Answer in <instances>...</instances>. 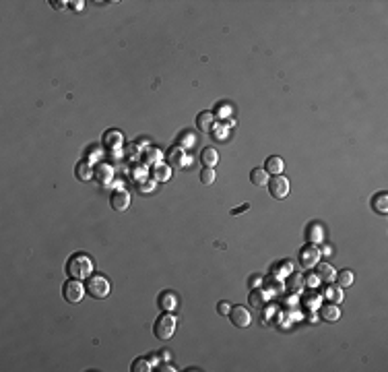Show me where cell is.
Segmentation results:
<instances>
[{
    "label": "cell",
    "mask_w": 388,
    "mask_h": 372,
    "mask_svg": "<svg viewBox=\"0 0 388 372\" xmlns=\"http://www.w3.org/2000/svg\"><path fill=\"white\" fill-rule=\"evenodd\" d=\"M334 281H337V285L339 288H351L353 285V273L349 271V269H343V271H339V273H334Z\"/></svg>",
    "instance_id": "23"
},
{
    "label": "cell",
    "mask_w": 388,
    "mask_h": 372,
    "mask_svg": "<svg viewBox=\"0 0 388 372\" xmlns=\"http://www.w3.org/2000/svg\"><path fill=\"white\" fill-rule=\"evenodd\" d=\"M201 161H203L204 168H215V166H217V161H219V155H217V151H215L213 147H204L203 153H201Z\"/></svg>",
    "instance_id": "16"
},
{
    "label": "cell",
    "mask_w": 388,
    "mask_h": 372,
    "mask_svg": "<svg viewBox=\"0 0 388 372\" xmlns=\"http://www.w3.org/2000/svg\"><path fill=\"white\" fill-rule=\"evenodd\" d=\"M188 145H194V137H192V133H182V137H180V147H188Z\"/></svg>",
    "instance_id": "28"
},
{
    "label": "cell",
    "mask_w": 388,
    "mask_h": 372,
    "mask_svg": "<svg viewBox=\"0 0 388 372\" xmlns=\"http://www.w3.org/2000/svg\"><path fill=\"white\" fill-rule=\"evenodd\" d=\"M318 261H320V248H318L316 244H312V242H308L297 255L299 267L301 269H314V267L318 265Z\"/></svg>",
    "instance_id": "4"
},
{
    "label": "cell",
    "mask_w": 388,
    "mask_h": 372,
    "mask_svg": "<svg viewBox=\"0 0 388 372\" xmlns=\"http://www.w3.org/2000/svg\"><path fill=\"white\" fill-rule=\"evenodd\" d=\"M52 6H54V8H64L66 2H58V0H52Z\"/></svg>",
    "instance_id": "34"
},
{
    "label": "cell",
    "mask_w": 388,
    "mask_h": 372,
    "mask_svg": "<svg viewBox=\"0 0 388 372\" xmlns=\"http://www.w3.org/2000/svg\"><path fill=\"white\" fill-rule=\"evenodd\" d=\"M248 283L252 285V290H254V288H260V283H262V277H260V275H252V277L248 279Z\"/></svg>",
    "instance_id": "30"
},
{
    "label": "cell",
    "mask_w": 388,
    "mask_h": 372,
    "mask_svg": "<svg viewBox=\"0 0 388 372\" xmlns=\"http://www.w3.org/2000/svg\"><path fill=\"white\" fill-rule=\"evenodd\" d=\"M201 182L204 186H211L215 182V170L213 168H203L201 170Z\"/></svg>",
    "instance_id": "26"
},
{
    "label": "cell",
    "mask_w": 388,
    "mask_h": 372,
    "mask_svg": "<svg viewBox=\"0 0 388 372\" xmlns=\"http://www.w3.org/2000/svg\"><path fill=\"white\" fill-rule=\"evenodd\" d=\"M157 304L161 310H166V313H171L176 306H178V296L174 292H161L159 298H157Z\"/></svg>",
    "instance_id": "10"
},
{
    "label": "cell",
    "mask_w": 388,
    "mask_h": 372,
    "mask_svg": "<svg viewBox=\"0 0 388 372\" xmlns=\"http://www.w3.org/2000/svg\"><path fill=\"white\" fill-rule=\"evenodd\" d=\"M66 271L73 279H85V277H91V271H93V263L89 256H85L81 253L73 255L66 263Z\"/></svg>",
    "instance_id": "1"
},
{
    "label": "cell",
    "mask_w": 388,
    "mask_h": 372,
    "mask_svg": "<svg viewBox=\"0 0 388 372\" xmlns=\"http://www.w3.org/2000/svg\"><path fill=\"white\" fill-rule=\"evenodd\" d=\"M171 176V170L167 163H155L153 166V180L155 182H166V180H169Z\"/></svg>",
    "instance_id": "18"
},
{
    "label": "cell",
    "mask_w": 388,
    "mask_h": 372,
    "mask_svg": "<svg viewBox=\"0 0 388 372\" xmlns=\"http://www.w3.org/2000/svg\"><path fill=\"white\" fill-rule=\"evenodd\" d=\"M62 296L68 304H79L85 296V285L81 283V279H68L62 283Z\"/></svg>",
    "instance_id": "5"
},
{
    "label": "cell",
    "mask_w": 388,
    "mask_h": 372,
    "mask_svg": "<svg viewBox=\"0 0 388 372\" xmlns=\"http://www.w3.org/2000/svg\"><path fill=\"white\" fill-rule=\"evenodd\" d=\"M157 370H163V372H171V370H174V368H171L169 364H163V366L159 364V368H157Z\"/></svg>",
    "instance_id": "35"
},
{
    "label": "cell",
    "mask_w": 388,
    "mask_h": 372,
    "mask_svg": "<svg viewBox=\"0 0 388 372\" xmlns=\"http://www.w3.org/2000/svg\"><path fill=\"white\" fill-rule=\"evenodd\" d=\"M248 302H250V306H252V308H258V310H260V308L264 306V302H266V294H264V290L254 288L252 292H250Z\"/></svg>",
    "instance_id": "19"
},
{
    "label": "cell",
    "mask_w": 388,
    "mask_h": 372,
    "mask_svg": "<svg viewBox=\"0 0 388 372\" xmlns=\"http://www.w3.org/2000/svg\"><path fill=\"white\" fill-rule=\"evenodd\" d=\"M167 161H169V166H182L184 163V149L182 147H171V149L167 151Z\"/></svg>",
    "instance_id": "22"
},
{
    "label": "cell",
    "mask_w": 388,
    "mask_h": 372,
    "mask_svg": "<svg viewBox=\"0 0 388 372\" xmlns=\"http://www.w3.org/2000/svg\"><path fill=\"white\" fill-rule=\"evenodd\" d=\"M74 174L79 180H83V182H89V180H93V176H95V168H93L89 161H79L76 163Z\"/></svg>",
    "instance_id": "12"
},
{
    "label": "cell",
    "mask_w": 388,
    "mask_h": 372,
    "mask_svg": "<svg viewBox=\"0 0 388 372\" xmlns=\"http://www.w3.org/2000/svg\"><path fill=\"white\" fill-rule=\"evenodd\" d=\"M334 273H337V271H334L329 263H318V265H316V273H314V275H316V279H318V281H322V283H331V281H334Z\"/></svg>",
    "instance_id": "11"
},
{
    "label": "cell",
    "mask_w": 388,
    "mask_h": 372,
    "mask_svg": "<svg viewBox=\"0 0 388 372\" xmlns=\"http://www.w3.org/2000/svg\"><path fill=\"white\" fill-rule=\"evenodd\" d=\"M155 159H157V151H149V155L145 157V161H147V163H153Z\"/></svg>",
    "instance_id": "33"
},
{
    "label": "cell",
    "mask_w": 388,
    "mask_h": 372,
    "mask_svg": "<svg viewBox=\"0 0 388 372\" xmlns=\"http://www.w3.org/2000/svg\"><path fill=\"white\" fill-rule=\"evenodd\" d=\"M320 316H322V321H326V323H337L341 318L339 304H324L320 308Z\"/></svg>",
    "instance_id": "13"
},
{
    "label": "cell",
    "mask_w": 388,
    "mask_h": 372,
    "mask_svg": "<svg viewBox=\"0 0 388 372\" xmlns=\"http://www.w3.org/2000/svg\"><path fill=\"white\" fill-rule=\"evenodd\" d=\"M73 8H74V11H81V8H83V2H73Z\"/></svg>",
    "instance_id": "37"
},
{
    "label": "cell",
    "mask_w": 388,
    "mask_h": 372,
    "mask_svg": "<svg viewBox=\"0 0 388 372\" xmlns=\"http://www.w3.org/2000/svg\"><path fill=\"white\" fill-rule=\"evenodd\" d=\"M196 126H198V131L201 133H211L213 131V126H215V114L213 112H201V114L196 116Z\"/></svg>",
    "instance_id": "9"
},
{
    "label": "cell",
    "mask_w": 388,
    "mask_h": 372,
    "mask_svg": "<svg viewBox=\"0 0 388 372\" xmlns=\"http://www.w3.org/2000/svg\"><path fill=\"white\" fill-rule=\"evenodd\" d=\"M306 238H308V242H312V244L320 242L324 238V232H322L320 223H310V226L306 228Z\"/></svg>",
    "instance_id": "21"
},
{
    "label": "cell",
    "mask_w": 388,
    "mask_h": 372,
    "mask_svg": "<svg viewBox=\"0 0 388 372\" xmlns=\"http://www.w3.org/2000/svg\"><path fill=\"white\" fill-rule=\"evenodd\" d=\"M176 327H178L176 316L169 314V313H166V314H161L157 321H155L153 333H155V337H157V339H171V337H174V333H176Z\"/></svg>",
    "instance_id": "2"
},
{
    "label": "cell",
    "mask_w": 388,
    "mask_h": 372,
    "mask_svg": "<svg viewBox=\"0 0 388 372\" xmlns=\"http://www.w3.org/2000/svg\"><path fill=\"white\" fill-rule=\"evenodd\" d=\"M264 170H266V174L277 176V174H283L285 163H283V159L277 157V155H271V157H266V161H264Z\"/></svg>",
    "instance_id": "14"
},
{
    "label": "cell",
    "mask_w": 388,
    "mask_h": 372,
    "mask_svg": "<svg viewBox=\"0 0 388 372\" xmlns=\"http://www.w3.org/2000/svg\"><path fill=\"white\" fill-rule=\"evenodd\" d=\"M85 290H87V294L91 298L103 300V298L110 296L111 285H110V281L106 277H103V275H91V277L87 279V283H85Z\"/></svg>",
    "instance_id": "3"
},
{
    "label": "cell",
    "mask_w": 388,
    "mask_h": 372,
    "mask_svg": "<svg viewBox=\"0 0 388 372\" xmlns=\"http://www.w3.org/2000/svg\"><path fill=\"white\" fill-rule=\"evenodd\" d=\"M103 143H106L108 147H120V145H122V133L108 131L106 135H103Z\"/></svg>",
    "instance_id": "24"
},
{
    "label": "cell",
    "mask_w": 388,
    "mask_h": 372,
    "mask_svg": "<svg viewBox=\"0 0 388 372\" xmlns=\"http://www.w3.org/2000/svg\"><path fill=\"white\" fill-rule=\"evenodd\" d=\"M229 310H231V304H229L227 300H221L219 304H217V313H219L221 316H227V314H229Z\"/></svg>",
    "instance_id": "29"
},
{
    "label": "cell",
    "mask_w": 388,
    "mask_h": 372,
    "mask_svg": "<svg viewBox=\"0 0 388 372\" xmlns=\"http://www.w3.org/2000/svg\"><path fill=\"white\" fill-rule=\"evenodd\" d=\"M95 178L99 184H110L111 178H114V172H111V168L108 166V163H99V166L95 168Z\"/></svg>",
    "instance_id": "17"
},
{
    "label": "cell",
    "mask_w": 388,
    "mask_h": 372,
    "mask_svg": "<svg viewBox=\"0 0 388 372\" xmlns=\"http://www.w3.org/2000/svg\"><path fill=\"white\" fill-rule=\"evenodd\" d=\"M266 186H269V193H271L273 198H285L289 195V180L283 174L269 178V184Z\"/></svg>",
    "instance_id": "6"
},
{
    "label": "cell",
    "mask_w": 388,
    "mask_h": 372,
    "mask_svg": "<svg viewBox=\"0 0 388 372\" xmlns=\"http://www.w3.org/2000/svg\"><path fill=\"white\" fill-rule=\"evenodd\" d=\"M372 209H374L376 213H380V215H386V213H388V195L384 193V190L372 196Z\"/></svg>",
    "instance_id": "15"
},
{
    "label": "cell",
    "mask_w": 388,
    "mask_h": 372,
    "mask_svg": "<svg viewBox=\"0 0 388 372\" xmlns=\"http://www.w3.org/2000/svg\"><path fill=\"white\" fill-rule=\"evenodd\" d=\"M132 370L134 372H143V370H151V368H149V362H147L145 358H136L132 362Z\"/></svg>",
    "instance_id": "27"
},
{
    "label": "cell",
    "mask_w": 388,
    "mask_h": 372,
    "mask_svg": "<svg viewBox=\"0 0 388 372\" xmlns=\"http://www.w3.org/2000/svg\"><path fill=\"white\" fill-rule=\"evenodd\" d=\"M139 190H141V193H151V190H153V182H143L141 186H139Z\"/></svg>",
    "instance_id": "32"
},
{
    "label": "cell",
    "mask_w": 388,
    "mask_h": 372,
    "mask_svg": "<svg viewBox=\"0 0 388 372\" xmlns=\"http://www.w3.org/2000/svg\"><path fill=\"white\" fill-rule=\"evenodd\" d=\"M326 298H329V302H333V304H339V302H343V288H339V285L326 288Z\"/></svg>",
    "instance_id": "25"
},
{
    "label": "cell",
    "mask_w": 388,
    "mask_h": 372,
    "mask_svg": "<svg viewBox=\"0 0 388 372\" xmlns=\"http://www.w3.org/2000/svg\"><path fill=\"white\" fill-rule=\"evenodd\" d=\"M229 321L234 323L236 327H240V329H244V327H248L250 323H252V314H250V310L244 306V304H236V306H231V310H229Z\"/></svg>",
    "instance_id": "7"
},
{
    "label": "cell",
    "mask_w": 388,
    "mask_h": 372,
    "mask_svg": "<svg viewBox=\"0 0 388 372\" xmlns=\"http://www.w3.org/2000/svg\"><path fill=\"white\" fill-rule=\"evenodd\" d=\"M248 209H250V203H244V205L236 207V209H231V215H240V213H244V211H248Z\"/></svg>",
    "instance_id": "31"
},
{
    "label": "cell",
    "mask_w": 388,
    "mask_h": 372,
    "mask_svg": "<svg viewBox=\"0 0 388 372\" xmlns=\"http://www.w3.org/2000/svg\"><path fill=\"white\" fill-rule=\"evenodd\" d=\"M169 350H161V353H159V358H163V360H169V353H167Z\"/></svg>",
    "instance_id": "36"
},
{
    "label": "cell",
    "mask_w": 388,
    "mask_h": 372,
    "mask_svg": "<svg viewBox=\"0 0 388 372\" xmlns=\"http://www.w3.org/2000/svg\"><path fill=\"white\" fill-rule=\"evenodd\" d=\"M110 205H111V209H116V211H126L128 207H130V195H128L126 190H114L110 196Z\"/></svg>",
    "instance_id": "8"
},
{
    "label": "cell",
    "mask_w": 388,
    "mask_h": 372,
    "mask_svg": "<svg viewBox=\"0 0 388 372\" xmlns=\"http://www.w3.org/2000/svg\"><path fill=\"white\" fill-rule=\"evenodd\" d=\"M250 182L254 186H266L269 184V174H266L264 168H254L250 172Z\"/></svg>",
    "instance_id": "20"
}]
</instances>
